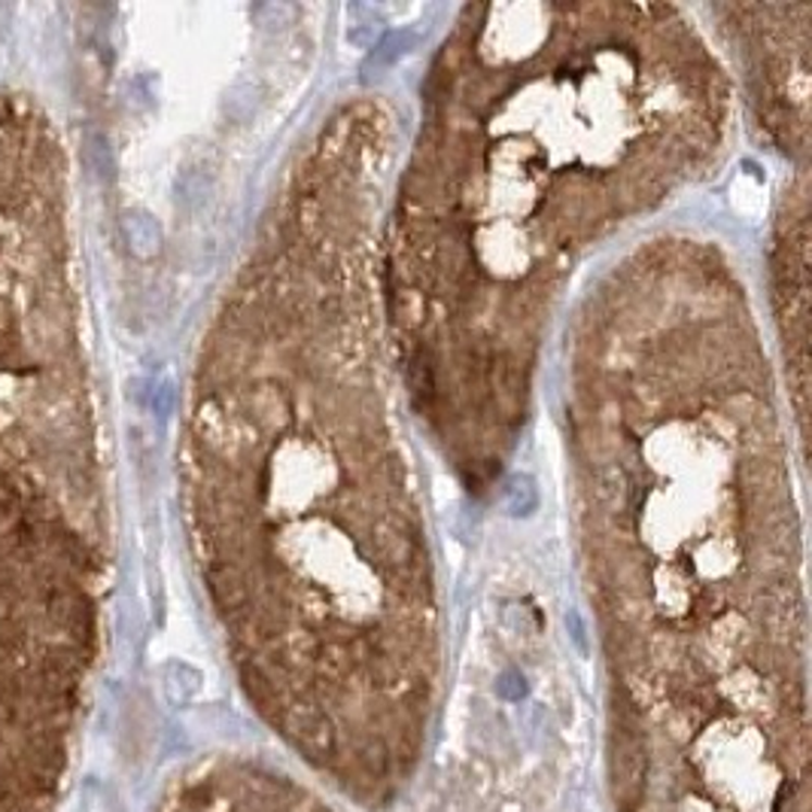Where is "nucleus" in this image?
<instances>
[{
  "label": "nucleus",
  "instance_id": "nucleus-5",
  "mask_svg": "<svg viewBox=\"0 0 812 812\" xmlns=\"http://www.w3.org/2000/svg\"><path fill=\"white\" fill-rule=\"evenodd\" d=\"M198 685H201V676H198L196 670H189L186 663H171V666H167L165 688L167 697H171L174 703H186V700L198 691Z\"/></svg>",
  "mask_w": 812,
  "mask_h": 812
},
{
  "label": "nucleus",
  "instance_id": "nucleus-6",
  "mask_svg": "<svg viewBox=\"0 0 812 812\" xmlns=\"http://www.w3.org/2000/svg\"><path fill=\"white\" fill-rule=\"evenodd\" d=\"M86 162L101 180H113L116 159H113V147L107 143L104 135H89V140H86Z\"/></svg>",
  "mask_w": 812,
  "mask_h": 812
},
{
  "label": "nucleus",
  "instance_id": "nucleus-4",
  "mask_svg": "<svg viewBox=\"0 0 812 812\" xmlns=\"http://www.w3.org/2000/svg\"><path fill=\"white\" fill-rule=\"evenodd\" d=\"M502 502L505 509L514 517H527V514L536 512L539 505V490H536V482L529 475H512L505 487H502Z\"/></svg>",
  "mask_w": 812,
  "mask_h": 812
},
{
  "label": "nucleus",
  "instance_id": "nucleus-2",
  "mask_svg": "<svg viewBox=\"0 0 812 812\" xmlns=\"http://www.w3.org/2000/svg\"><path fill=\"white\" fill-rule=\"evenodd\" d=\"M277 727L284 730L286 737L296 742L299 749L311 764H335L341 758V742H338V730H335V722L323 712L320 707H311V703H289L280 715Z\"/></svg>",
  "mask_w": 812,
  "mask_h": 812
},
{
  "label": "nucleus",
  "instance_id": "nucleus-1",
  "mask_svg": "<svg viewBox=\"0 0 812 812\" xmlns=\"http://www.w3.org/2000/svg\"><path fill=\"white\" fill-rule=\"evenodd\" d=\"M648 776V752L642 730L633 722V712H621L612 742V788L621 812H636L642 807Z\"/></svg>",
  "mask_w": 812,
  "mask_h": 812
},
{
  "label": "nucleus",
  "instance_id": "nucleus-3",
  "mask_svg": "<svg viewBox=\"0 0 812 812\" xmlns=\"http://www.w3.org/2000/svg\"><path fill=\"white\" fill-rule=\"evenodd\" d=\"M122 235L128 250L140 259L155 257L162 250V226L147 211H128L122 216Z\"/></svg>",
  "mask_w": 812,
  "mask_h": 812
}]
</instances>
